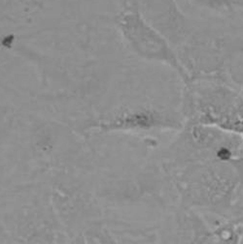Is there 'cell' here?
<instances>
[{
  "mask_svg": "<svg viewBox=\"0 0 243 244\" xmlns=\"http://www.w3.org/2000/svg\"><path fill=\"white\" fill-rule=\"evenodd\" d=\"M122 30L131 47L144 59L161 63L178 74L186 84L192 81L176 50L165 36L151 26L140 14L126 13L121 19Z\"/></svg>",
  "mask_w": 243,
  "mask_h": 244,
  "instance_id": "1",
  "label": "cell"
}]
</instances>
